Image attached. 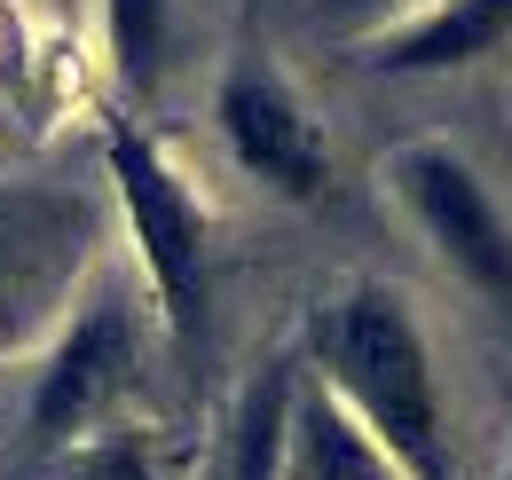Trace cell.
I'll use <instances>...</instances> for the list:
<instances>
[{
	"label": "cell",
	"instance_id": "6da1fadb",
	"mask_svg": "<svg viewBox=\"0 0 512 480\" xmlns=\"http://www.w3.org/2000/svg\"><path fill=\"white\" fill-rule=\"evenodd\" d=\"M308 370L363 418L402 480H457L442 433V378L410 300L394 284H347L308 331Z\"/></svg>",
	"mask_w": 512,
	"mask_h": 480
},
{
	"label": "cell",
	"instance_id": "7a4b0ae2",
	"mask_svg": "<svg viewBox=\"0 0 512 480\" xmlns=\"http://www.w3.org/2000/svg\"><path fill=\"white\" fill-rule=\"evenodd\" d=\"M103 260V197L87 181L8 174L0 181V362L64 331Z\"/></svg>",
	"mask_w": 512,
	"mask_h": 480
},
{
	"label": "cell",
	"instance_id": "3957f363",
	"mask_svg": "<svg viewBox=\"0 0 512 480\" xmlns=\"http://www.w3.org/2000/svg\"><path fill=\"white\" fill-rule=\"evenodd\" d=\"M103 166H111V197L127 213L134 260L158 292V315L190 339L197 315H205V260H213V213L190 189V174L142 134V126H111L103 142Z\"/></svg>",
	"mask_w": 512,
	"mask_h": 480
},
{
	"label": "cell",
	"instance_id": "277c9868",
	"mask_svg": "<svg viewBox=\"0 0 512 480\" xmlns=\"http://www.w3.org/2000/svg\"><path fill=\"white\" fill-rule=\"evenodd\" d=\"M386 189L402 205V221L442 252V268H457L481 300L512 307V221L489 197L481 166L449 142H402L386 158Z\"/></svg>",
	"mask_w": 512,
	"mask_h": 480
},
{
	"label": "cell",
	"instance_id": "5b68a950",
	"mask_svg": "<svg viewBox=\"0 0 512 480\" xmlns=\"http://www.w3.org/2000/svg\"><path fill=\"white\" fill-rule=\"evenodd\" d=\"M213 126L229 142V158L245 166V181H260L284 205H316L331 189V142H323L316 111L300 103V87L260 56H237L213 87Z\"/></svg>",
	"mask_w": 512,
	"mask_h": 480
},
{
	"label": "cell",
	"instance_id": "8992f818",
	"mask_svg": "<svg viewBox=\"0 0 512 480\" xmlns=\"http://www.w3.org/2000/svg\"><path fill=\"white\" fill-rule=\"evenodd\" d=\"M134 362H142V323H134L127 292H95L64 315L56 347H48V370L32 386V441L40 449H71L87 441L103 410L134 386Z\"/></svg>",
	"mask_w": 512,
	"mask_h": 480
},
{
	"label": "cell",
	"instance_id": "52a82bcc",
	"mask_svg": "<svg viewBox=\"0 0 512 480\" xmlns=\"http://www.w3.org/2000/svg\"><path fill=\"white\" fill-rule=\"evenodd\" d=\"M505 40H512V0H426L418 16L386 24L363 63L418 79V71H465V63L497 56Z\"/></svg>",
	"mask_w": 512,
	"mask_h": 480
},
{
	"label": "cell",
	"instance_id": "ba28073f",
	"mask_svg": "<svg viewBox=\"0 0 512 480\" xmlns=\"http://www.w3.org/2000/svg\"><path fill=\"white\" fill-rule=\"evenodd\" d=\"M276 480H402V473L316 370H300L292 378V418H284V473Z\"/></svg>",
	"mask_w": 512,
	"mask_h": 480
},
{
	"label": "cell",
	"instance_id": "9c48e42d",
	"mask_svg": "<svg viewBox=\"0 0 512 480\" xmlns=\"http://www.w3.org/2000/svg\"><path fill=\"white\" fill-rule=\"evenodd\" d=\"M292 362H268L229 425V480H276L284 473V418H292Z\"/></svg>",
	"mask_w": 512,
	"mask_h": 480
},
{
	"label": "cell",
	"instance_id": "30bf717a",
	"mask_svg": "<svg viewBox=\"0 0 512 480\" xmlns=\"http://www.w3.org/2000/svg\"><path fill=\"white\" fill-rule=\"evenodd\" d=\"M103 40L127 95H158L166 48H174V0H103Z\"/></svg>",
	"mask_w": 512,
	"mask_h": 480
},
{
	"label": "cell",
	"instance_id": "8fae6325",
	"mask_svg": "<svg viewBox=\"0 0 512 480\" xmlns=\"http://www.w3.org/2000/svg\"><path fill=\"white\" fill-rule=\"evenodd\" d=\"M48 480H158V465H150V449L134 433H95V441L56 449Z\"/></svg>",
	"mask_w": 512,
	"mask_h": 480
},
{
	"label": "cell",
	"instance_id": "7c38bea8",
	"mask_svg": "<svg viewBox=\"0 0 512 480\" xmlns=\"http://www.w3.org/2000/svg\"><path fill=\"white\" fill-rule=\"evenodd\" d=\"M426 0H316V16L331 24V32H371V24H402V16H418Z\"/></svg>",
	"mask_w": 512,
	"mask_h": 480
}]
</instances>
